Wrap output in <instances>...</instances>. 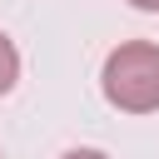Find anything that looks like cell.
Wrapping results in <instances>:
<instances>
[{
	"label": "cell",
	"instance_id": "cell-4",
	"mask_svg": "<svg viewBox=\"0 0 159 159\" xmlns=\"http://www.w3.org/2000/svg\"><path fill=\"white\" fill-rule=\"evenodd\" d=\"M129 5H134V10H149V15L159 10V0H129Z\"/></svg>",
	"mask_w": 159,
	"mask_h": 159
},
{
	"label": "cell",
	"instance_id": "cell-1",
	"mask_svg": "<svg viewBox=\"0 0 159 159\" xmlns=\"http://www.w3.org/2000/svg\"><path fill=\"white\" fill-rule=\"evenodd\" d=\"M99 89L124 114H154L159 109V45L154 40H124L104 55Z\"/></svg>",
	"mask_w": 159,
	"mask_h": 159
},
{
	"label": "cell",
	"instance_id": "cell-3",
	"mask_svg": "<svg viewBox=\"0 0 159 159\" xmlns=\"http://www.w3.org/2000/svg\"><path fill=\"white\" fill-rule=\"evenodd\" d=\"M60 159H109V154H104V149H65Z\"/></svg>",
	"mask_w": 159,
	"mask_h": 159
},
{
	"label": "cell",
	"instance_id": "cell-2",
	"mask_svg": "<svg viewBox=\"0 0 159 159\" xmlns=\"http://www.w3.org/2000/svg\"><path fill=\"white\" fill-rule=\"evenodd\" d=\"M15 80H20V50H15V40L0 30V94H10Z\"/></svg>",
	"mask_w": 159,
	"mask_h": 159
}]
</instances>
